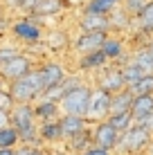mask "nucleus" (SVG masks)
I'll use <instances>...</instances> for the list:
<instances>
[{
  "instance_id": "2",
  "label": "nucleus",
  "mask_w": 153,
  "mask_h": 155,
  "mask_svg": "<svg viewBox=\"0 0 153 155\" xmlns=\"http://www.w3.org/2000/svg\"><path fill=\"white\" fill-rule=\"evenodd\" d=\"M9 124L20 135V144H41L38 137V119L34 115V104H14L9 110Z\"/></svg>"
},
{
  "instance_id": "26",
  "label": "nucleus",
  "mask_w": 153,
  "mask_h": 155,
  "mask_svg": "<svg viewBox=\"0 0 153 155\" xmlns=\"http://www.w3.org/2000/svg\"><path fill=\"white\" fill-rule=\"evenodd\" d=\"M146 113H153V94H135L133 106H131L133 119H138V117L146 115Z\"/></svg>"
},
{
  "instance_id": "37",
  "label": "nucleus",
  "mask_w": 153,
  "mask_h": 155,
  "mask_svg": "<svg viewBox=\"0 0 153 155\" xmlns=\"http://www.w3.org/2000/svg\"><path fill=\"white\" fill-rule=\"evenodd\" d=\"M9 27H12V16L9 14L0 16V38H5V34H9Z\"/></svg>"
},
{
  "instance_id": "13",
  "label": "nucleus",
  "mask_w": 153,
  "mask_h": 155,
  "mask_svg": "<svg viewBox=\"0 0 153 155\" xmlns=\"http://www.w3.org/2000/svg\"><path fill=\"white\" fill-rule=\"evenodd\" d=\"M68 7H70V0H38L34 12L29 16H34V18H38V20H47V18L61 16Z\"/></svg>"
},
{
  "instance_id": "16",
  "label": "nucleus",
  "mask_w": 153,
  "mask_h": 155,
  "mask_svg": "<svg viewBox=\"0 0 153 155\" xmlns=\"http://www.w3.org/2000/svg\"><path fill=\"white\" fill-rule=\"evenodd\" d=\"M38 137L43 146H56L63 142V133H61V124L59 119L52 121H38Z\"/></svg>"
},
{
  "instance_id": "24",
  "label": "nucleus",
  "mask_w": 153,
  "mask_h": 155,
  "mask_svg": "<svg viewBox=\"0 0 153 155\" xmlns=\"http://www.w3.org/2000/svg\"><path fill=\"white\" fill-rule=\"evenodd\" d=\"M108 20H110V31H117V34H122L126 27H131V25H133V18H131V16L126 14L122 7L113 9V12L108 14Z\"/></svg>"
},
{
  "instance_id": "36",
  "label": "nucleus",
  "mask_w": 153,
  "mask_h": 155,
  "mask_svg": "<svg viewBox=\"0 0 153 155\" xmlns=\"http://www.w3.org/2000/svg\"><path fill=\"white\" fill-rule=\"evenodd\" d=\"M79 155H115V153L108 151V148H101V146H97V144H92V146H88L86 151H81Z\"/></svg>"
},
{
  "instance_id": "22",
  "label": "nucleus",
  "mask_w": 153,
  "mask_h": 155,
  "mask_svg": "<svg viewBox=\"0 0 153 155\" xmlns=\"http://www.w3.org/2000/svg\"><path fill=\"white\" fill-rule=\"evenodd\" d=\"M135 94L131 92V88H124L119 92L110 94V115H117V113H128L131 106H133Z\"/></svg>"
},
{
  "instance_id": "46",
  "label": "nucleus",
  "mask_w": 153,
  "mask_h": 155,
  "mask_svg": "<svg viewBox=\"0 0 153 155\" xmlns=\"http://www.w3.org/2000/svg\"><path fill=\"white\" fill-rule=\"evenodd\" d=\"M149 47H151V52H153V36L149 38Z\"/></svg>"
},
{
  "instance_id": "12",
  "label": "nucleus",
  "mask_w": 153,
  "mask_h": 155,
  "mask_svg": "<svg viewBox=\"0 0 153 155\" xmlns=\"http://www.w3.org/2000/svg\"><path fill=\"white\" fill-rule=\"evenodd\" d=\"M41 70V77H43V83H45V90L54 88V85H59L63 79L68 77V68L63 65L61 61H56V58H45L43 63L38 61V65H36Z\"/></svg>"
},
{
  "instance_id": "32",
  "label": "nucleus",
  "mask_w": 153,
  "mask_h": 155,
  "mask_svg": "<svg viewBox=\"0 0 153 155\" xmlns=\"http://www.w3.org/2000/svg\"><path fill=\"white\" fill-rule=\"evenodd\" d=\"M146 2H149V0H122V9L131 16V18H135Z\"/></svg>"
},
{
  "instance_id": "4",
  "label": "nucleus",
  "mask_w": 153,
  "mask_h": 155,
  "mask_svg": "<svg viewBox=\"0 0 153 155\" xmlns=\"http://www.w3.org/2000/svg\"><path fill=\"white\" fill-rule=\"evenodd\" d=\"M151 133H146L142 126L138 124H133V126H128L126 130L119 133V142H117V146H115V155H128V153H142V151H146V146H149V142H151Z\"/></svg>"
},
{
  "instance_id": "18",
  "label": "nucleus",
  "mask_w": 153,
  "mask_h": 155,
  "mask_svg": "<svg viewBox=\"0 0 153 155\" xmlns=\"http://www.w3.org/2000/svg\"><path fill=\"white\" fill-rule=\"evenodd\" d=\"M128 58H131L138 68H142L146 74L153 72V52H151V47H149V41L142 43V45H135L133 50H131Z\"/></svg>"
},
{
  "instance_id": "15",
  "label": "nucleus",
  "mask_w": 153,
  "mask_h": 155,
  "mask_svg": "<svg viewBox=\"0 0 153 155\" xmlns=\"http://www.w3.org/2000/svg\"><path fill=\"white\" fill-rule=\"evenodd\" d=\"M108 58H106V54H104L101 50H95V52H88V54H81L77 58V70L79 72H95L97 74L101 68H106L108 65Z\"/></svg>"
},
{
  "instance_id": "20",
  "label": "nucleus",
  "mask_w": 153,
  "mask_h": 155,
  "mask_svg": "<svg viewBox=\"0 0 153 155\" xmlns=\"http://www.w3.org/2000/svg\"><path fill=\"white\" fill-rule=\"evenodd\" d=\"M65 144V151H70L72 155H79L81 151H86L88 146H92V128H83L81 133H77V135L68 137V140H63Z\"/></svg>"
},
{
  "instance_id": "31",
  "label": "nucleus",
  "mask_w": 153,
  "mask_h": 155,
  "mask_svg": "<svg viewBox=\"0 0 153 155\" xmlns=\"http://www.w3.org/2000/svg\"><path fill=\"white\" fill-rule=\"evenodd\" d=\"M18 52H23V45H18V43H7V41H2L0 43V63L2 61H7V58H12L16 56Z\"/></svg>"
},
{
  "instance_id": "28",
  "label": "nucleus",
  "mask_w": 153,
  "mask_h": 155,
  "mask_svg": "<svg viewBox=\"0 0 153 155\" xmlns=\"http://www.w3.org/2000/svg\"><path fill=\"white\" fill-rule=\"evenodd\" d=\"M108 121L113 124L115 128H117L119 133L126 130L128 126H133L135 124V119H133V115H131V110L128 113H117V115H108Z\"/></svg>"
},
{
  "instance_id": "38",
  "label": "nucleus",
  "mask_w": 153,
  "mask_h": 155,
  "mask_svg": "<svg viewBox=\"0 0 153 155\" xmlns=\"http://www.w3.org/2000/svg\"><path fill=\"white\" fill-rule=\"evenodd\" d=\"M36 2L38 0H23V5H20V14H32L36 7Z\"/></svg>"
},
{
  "instance_id": "5",
  "label": "nucleus",
  "mask_w": 153,
  "mask_h": 155,
  "mask_svg": "<svg viewBox=\"0 0 153 155\" xmlns=\"http://www.w3.org/2000/svg\"><path fill=\"white\" fill-rule=\"evenodd\" d=\"M36 61H38L36 56H32L27 50H23L16 56H12V58H7V61L0 63V77H2L5 83H12V81H16V79H20L23 74H27L29 70H34V68L38 65Z\"/></svg>"
},
{
  "instance_id": "35",
  "label": "nucleus",
  "mask_w": 153,
  "mask_h": 155,
  "mask_svg": "<svg viewBox=\"0 0 153 155\" xmlns=\"http://www.w3.org/2000/svg\"><path fill=\"white\" fill-rule=\"evenodd\" d=\"M2 5H5V12H7L9 16H18L23 0H2Z\"/></svg>"
},
{
  "instance_id": "45",
  "label": "nucleus",
  "mask_w": 153,
  "mask_h": 155,
  "mask_svg": "<svg viewBox=\"0 0 153 155\" xmlns=\"http://www.w3.org/2000/svg\"><path fill=\"white\" fill-rule=\"evenodd\" d=\"M128 155H149L146 151H142V153H128Z\"/></svg>"
},
{
  "instance_id": "29",
  "label": "nucleus",
  "mask_w": 153,
  "mask_h": 155,
  "mask_svg": "<svg viewBox=\"0 0 153 155\" xmlns=\"http://www.w3.org/2000/svg\"><path fill=\"white\" fill-rule=\"evenodd\" d=\"M131 92L133 94H153V72L144 74L138 83L131 85Z\"/></svg>"
},
{
  "instance_id": "17",
  "label": "nucleus",
  "mask_w": 153,
  "mask_h": 155,
  "mask_svg": "<svg viewBox=\"0 0 153 155\" xmlns=\"http://www.w3.org/2000/svg\"><path fill=\"white\" fill-rule=\"evenodd\" d=\"M34 115L38 121H52V119H59L61 117V108H59V101H52L41 97L38 101H34Z\"/></svg>"
},
{
  "instance_id": "27",
  "label": "nucleus",
  "mask_w": 153,
  "mask_h": 155,
  "mask_svg": "<svg viewBox=\"0 0 153 155\" xmlns=\"http://www.w3.org/2000/svg\"><path fill=\"white\" fill-rule=\"evenodd\" d=\"M20 144V135L12 124L0 126V148H16Z\"/></svg>"
},
{
  "instance_id": "44",
  "label": "nucleus",
  "mask_w": 153,
  "mask_h": 155,
  "mask_svg": "<svg viewBox=\"0 0 153 155\" xmlns=\"http://www.w3.org/2000/svg\"><path fill=\"white\" fill-rule=\"evenodd\" d=\"M2 88H7V83H5V81H2V77H0V90H2Z\"/></svg>"
},
{
  "instance_id": "9",
  "label": "nucleus",
  "mask_w": 153,
  "mask_h": 155,
  "mask_svg": "<svg viewBox=\"0 0 153 155\" xmlns=\"http://www.w3.org/2000/svg\"><path fill=\"white\" fill-rule=\"evenodd\" d=\"M95 85L104 88L110 94L124 90L126 88V81L122 77V68H119V63H108L106 68H101V70L97 72V81H95Z\"/></svg>"
},
{
  "instance_id": "42",
  "label": "nucleus",
  "mask_w": 153,
  "mask_h": 155,
  "mask_svg": "<svg viewBox=\"0 0 153 155\" xmlns=\"http://www.w3.org/2000/svg\"><path fill=\"white\" fill-rule=\"evenodd\" d=\"M146 153L153 155V137H151V142H149V146H146Z\"/></svg>"
},
{
  "instance_id": "39",
  "label": "nucleus",
  "mask_w": 153,
  "mask_h": 155,
  "mask_svg": "<svg viewBox=\"0 0 153 155\" xmlns=\"http://www.w3.org/2000/svg\"><path fill=\"white\" fill-rule=\"evenodd\" d=\"M47 155H70V151H65V148H54V146H47Z\"/></svg>"
},
{
  "instance_id": "7",
  "label": "nucleus",
  "mask_w": 153,
  "mask_h": 155,
  "mask_svg": "<svg viewBox=\"0 0 153 155\" xmlns=\"http://www.w3.org/2000/svg\"><path fill=\"white\" fill-rule=\"evenodd\" d=\"M108 115H110V92H106L99 85H92L90 99H88V110H86L88 124H97L101 119H108Z\"/></svg>"
},
{
  "instance_id": "34",
  "label": "nucleus",
  "mask_w": 153,
  "mask_h": 155,
  "mask_svg": "<svg viewBox=\"0 0 153 155\" xmlns=\"http://www.w3.org/2000/svg\"><path fill=\"white\" fill-rule=\"evenodd\" d=\"M12 106H14V99H12V94H9V90L7 88H2L0 90V110H12Z\"/></svg>"
},
{
  "instance_id": "3",
  "label": "nucleus",
  "mask_w": 153,
  "mask_h": 155,
  "mask_svg": "<svg viewBox=\"0 0 153 155\" xmlns=\"http://www.w3.org/2000/svg\"><path fill=\"white\" fill-rule=\"evenodd\" d=\"M7 90L12 94L14 104H34V101H38L45 92V83H43V77H41V70L38 68L29 70L20 79L7 83Z\"/></svg>"
},
{
  "instance_id": "41",
  "label": "nucleus",
  "mask_w": 153,
  "mask_h": 155,
  "mask_svg": "<svg viewBox=\"0 0 153 155\" xmlns=\"http://www.w3.org/2000/svg\"><path fill=\"white\" fill-rule=\"evenodd\" d=\"M0 155H14V148H0Z\"/></svg>"
},
{
  "instance_id": "1",
  "label": "nucleus",
  "mask_w": 153,
  "mask_h": 155,
  "mask_svg": "<svg viewBox=\"0 0 153 155\" xmlns=\"http://www.w3.org/2000/svg\"><path fill=\"white\" fill-rule=\"evenodd\" d=\"M9 34L18 45H23V50H29V47L43 43L45 27H43V20L34 18L29 14H18V16H12Z\"/></svg>"
},
{
  "instance_id": "43",
  "label": "nucleus",
  "mask_w": 153,
  "mask_h": 155,
  "mask_svg": "<svg viewBox=\"0 0 153 155\" xmlns=\"http://www.w3.org/2000/svg\"><path fill=\"white\" fill-rule=\"evenodd\" d=\"M7 12H5V5H2V0H0V16H5Z\"/></svg>"
},
{
  "instance_id": "10",
  "label": "nucleus",
  "mask_w": 153,
  "mask_h": 155,
  "mask_svg": "<svg viewBox=\"0 0 153 155\" xmlns=\"http://www.w3.org/2000/svg\"><path fill=\"white\" fill-rule=\"evenodd\" d=\"M90 128H92V144H97L101 148H108V151H115V146L119 142V130L108 119L90 124Z\"/></svg>"
},
{
  "instance_id": "6",
  "label": "nucleus",
  "mask_w": 153,
  "mask_h": 155,
  "mask_svg": "<svg viewBox=\"0 0 153 155\" xmlns=\"http://www.w3.org/2000/svg\"><path fill=\"white\" fill-rule=\"evenodd\" d=\"M90 83H79L77 88H72L70 92L63 94V99L59 101V108L61 115H79V117H86L88 110V99H90Z\"/></svg>"
},
{
  "instance_id": "11",
  "label": "nucleus",
  "mask_w": 153,
  "mask_h": 155,
  "mask_svg": "<svg viewBox=\"0 0 153 155\" xmlns=\"http://www.w3.org/2000/svg\"><path fill=\"white\" fill-rule=\"evenodd\" d=\"M101 52L106 54V58L110 63H124L126 58H128V43L124 41L122 34H117V31H108L106 41H104L101 45Z\"/></svg>"
},
{
  "instance_id": "8",
  "label": "nucleus",
  "mask_w": 153,
  "mask_h": 155,
  "mask_svg": "<svg viewBox=\"0 0 153 155\" xmlns=\"http://www.w3.org/2000/svg\"><path fill=\"white\" fill-rule=\"evenodd\" d=\"M106 36H108V31H79L77 38L70 41V52L81 56V54H88V52L101 50Z\"/></svg>"
},
{
  "instance_id": "19",
  "label": "nucleus",
  "mask_w": 153,
  "mask_h": 155,
  "mask_svg": "<svg viewBox=\"0 0 153 155\" xmlns=\"http://www.w3.org/2000/svg\"><path fill=\"white\" fill-rule=\"evenodd\" d=\"M135 23V29H138V34H142L144 38H151L153 36V0L142 7V12L133 18Z\"/></svg>"
},
{
  "instance_id": "25",
  "label": "nucleus",
  "mask_w": 153,
  "mask_h": 155,
  "mask_svg": "<svg viewBox=\"0 0 153 155\" xmlns=\"http://www.w3.org/2000/svg\"><path fill=\"white\" fill-rule=\"evenodd\" d=\"M119 68H122V77H124V81H126V88H131L133 83H138L142 77H144V70L142 68H138L131 58H126L124 63H119Z\"/></svg>"
},
{
  "instance_id": "40",
  "label": "nucleus",
  "mask_w": 153,
  "mask_h": 155,
  "mask_svg": "<svg viewBox=\"0 0 153 155\" xmlns=\"http://www.w3.org/2000/svg\"><path fill=\"white\" fill-rule=\"evenodd\" d=\"M5 124H9V113L7 110H0V126H5Z\"/></svg>"
},
{
  "instance_id": "33",
  "label": "nucleus",
  "mask_w": 153,
  "mask_h": 155,
  "mask_svg": "<svg viewBox=\"0 0 153 155\" xmlns=\"http://www.w3.org/2000/svg\"><path fill=\"white\" fill-rule=\"evenodd\" d=\"M135 124L142 126L146 133H151V135H153V113H146V115L138 117V119H135Z\"/></svg>"
},
{
  "instance_id": "30",
  "label": "nucleus",
  "mask_w": 153,
  "mask_h": 155,
  "mask_svg": "<svg viewBox=\"0 0 153 155\" xmlns=\"http://www.w3.org/2000/svg\"><path fill=\"white\" fill-rule=\"evenodd\" d=\"M14 155H47V146H43V144H36V146H32V144H18L14 148Z\"/></svg>"
},
{
  "instance_id": "14",
  "label": "nucleus",
  "mask_w": 153,
  "mask_h": 155,
  "mask_svg": "<svg viewBox=\"0 0 153 155\" xmlns=\"http://www.w3.org/2000/svg\"><path fill=\"white\" fill-rule=\"evenodd\" d=\"M77 29L79 31H110V20L108 16H101V14L81 12L77 18Z\"/></svg>"
},
{
  "instance_id": "21",
  "label": "nucleus",
  "mask_w": 153,
  "mask_h": 155,
  "mask_svg": "<svg viewBox=\"0 0 153 155\" xmlns=\"http://www.w3.org/2000/svg\"><path fill=\"white\" fill-rule=\"evenodd\" d=\"M59 124H61L63 140H68V137L77 135V133H81L83 128L90 126L86 117H79V115H61V117H59Z\"/></svg>"
},
{
  "instance_id": "23",
  "label": "nucleus",
  "mask_w": 153,
  "mask_h": 155,
  "mask_svg": "<svg viewBox=\"0 0 153 155\" xmlns=\"http://www.w3.org/2000/svg\"><path fill=\"white\" fill-rule=\"evenodd\" d=\"M117 7H122V0H86L83 7H81V12L108 16L113 9H117Z\"/></svg>"
}]
</instances>
